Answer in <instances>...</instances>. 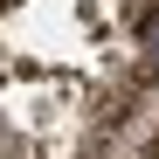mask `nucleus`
<instances>
[{
	"instance_id": "nucleus-1",
	"label": "nucleus",
	"mask_w": 159,
	"mask_h": 159,
	"mask_svg": "<svg viewBox=\"0 0 159 159\" xmlns=\"http://www.w3.org/2000/svg\"><path fill=\"white\" fill-rule=\"evenodd\" d=\"M0 7H7V0H0Z\"/></svg>"
}]
</instances>
